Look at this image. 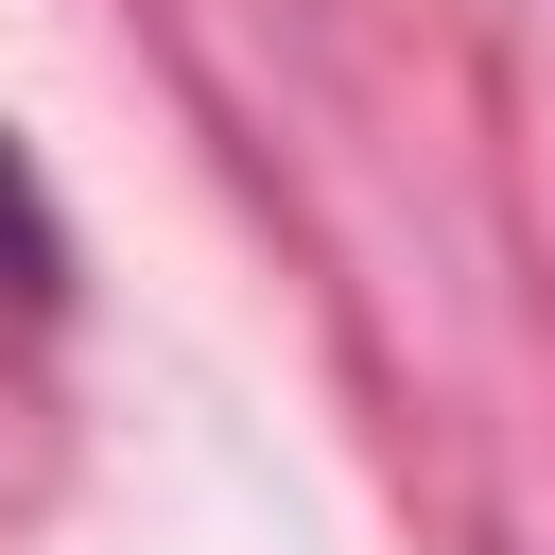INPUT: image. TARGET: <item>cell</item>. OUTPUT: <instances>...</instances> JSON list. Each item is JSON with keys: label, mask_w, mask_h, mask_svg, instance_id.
Instances as JSON below:
<instances>
[{"label": "cell", "mask_w": 555, "mask_h": 555, "mask_svg": "<svg viewBox=\"0 0 555 555\" xmlns=\"http://www.w3.org/2000/svg\"><path fill=\"white\" fill-rule=\"evenodd\" d=\"M0 295H17V312H52V295H69V243H52V208H35V173H17V139H0Z\"/></svg>", "instance_id": "6da1fadb"}]
</instances>
